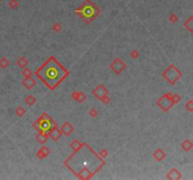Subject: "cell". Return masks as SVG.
<instances>
[{
    "label": "cell",
    "instance_id": "21",
    "mask_svg": "<svg viewBox=\"0 0 193 180\" xmlns=\"http://www.w3.org/2000/svg\"><path fill=\"white\" fill-rule=\"evenodd\" d=\"M9 65V61L7 58L3 57V58L0 59V68H2V69H6Z\"/></svg>",
    "mask_w": 193,
    "mask_h": 180
},
{
    "label": "cell",
    "instance_id": "9",
    "mask_svg": "<svg viewBox=\"0 0 193 180\" xmlns=\"http://www.w3.org/2000/svg\"><path fill=\"white\" fill-rule=\"evenodd\" d=\"M48 136H50L54 141L59 140V137L61 136V131L59 130V128H57V124H55L53 126V128L50 130L49 132H48Z\"/></svg>",
    "mask_w": 193,
    "mask_h": 180
},
{
    "label": "cell",
    "instance_id": "34",
    "mask_svg": "<svg viewBox=\"0 0 193 180\" xmlns=\"http://www.w3.org/2000/svg\"><path fill=\"white\" fill-rule=\"evenodd\" d=\"M1 1H2V0H0V2H1Z\"/></svg>",
    "mask_w": 193,
    "mask_h": 180
},
{
    "label": "cell",
    "instance_id": "22",
    "mask_svg": "<svg viewBox=\"0 0 193 180\" xmlns=\"http://www.w3.org/2000/svg\"><path fill=\"white\" fill-rule=\"evenodd\" d=\"M81 146V143L79 142L78 140H75V141H73L72 143H71V144H70V147L72 148L73 151H75V149H77L78 147Z\"/></svg>",
    "mask_w": 193,
    "mask_h": 180
},
{
    "label": "cell",
    "instance_id": "15",
    "mask_svg": "<svg viewBox=\"0 0 193 180\" xmlns=\"http://www.w3.org/2000/svg\"><path fill=\"white\" fill-rule=\"evenodd\" d=\"M48 137L49 136H48V134H46L45 132H40V134L36 137V139L40 144H43L46 143V141L48 140Z\"/></svg>",
    "mask_w": 193,
    "mask_h": 180
},
{
    "label": "cell",
    "instance_id": "5",
    "mask_svg": "<svg viewBox=\"0 0 193 180\" xmlns=\"http://www.w3.org/2000/svg\"><path fill=\"white\" fill-rule=\"evenodd\" d=\"M55 124L56 123L52 120L51 117L47 116V120H44L43 116L41 115V116L33 124V127L36 128V130L39 131V132H46V131L49 132L50 130L53 128Z\"/></svg>",
    "mask_w": 193,
    "mask_h": 180
},
{
    "label": "cell",
    "instance_id": "29",
    "mask_svg": "<svg viewBox=\"0 0 193 180\" xmlns=\"http://www.w3.org/2000/svg\"><path fill=\"white\" fill-rule=\"evenodd\" d=\"M100 101H103L106 104H108L109 102H110V98H109L108 95H105V96H103V97L100 99Z\"/></svg>",
    "mask_w": 193,
    "mask_h": 180
},
{
    "label": "cell",
    "instance_id": "8",
    "mask_svg": "<svg viewBox=\"0 0 193 180\" xmlns=\"http://www.w3.org/2000/svg\"><path fill=\"white\" fill-rule=\"evenodd\" d=\"M92 94L94 95L95 97L97 98L98 99H100L103 97V96L108 95V91L107 88H106L104 85H98V86H97V88L93 90Z\"/></svg>",
    "mask_w": 193,
    "mask_h": 180
},
{
    "label": "cell",
    "instance_id": "14",
    "mask_svg": "<svg viewBox=\"0 0 193 180\" xmlns=\"http://www.w3.org/2000/svg\"><path fill=\"white\" fill-rule=\"evenodd\" d=\"M35 83H36V82H35V80L33 78H31V77L25 78L24 81H23V85L27 88H28V89H30V88L33 87V86L35 85Z\"/></svg>",
    "mask_w": 193,
    "mask_h": 180
},
{
    "label": "cell",
    "instance_id": "30",
    "mask_svg": "<svg viewBox=\"0 0 193 180\" xmlns=\"http://www.w3.org/2000/svg\"><path fill=\"white\" fill-rule=\"evenodd\" d=\"M89 115H91V116L93 117V118L96 117L98 115V111L96 110V109H94V108L91 109V110L89 111Z\"/></svg>",
    "mask_w": 193,
    "mask_h": 180
},
{
    "label": "cell",
    "instance_id": "33",
    "mask_svg": "<svg viewBox=\"0 0 193 180\" xmlns=\"http://www.w3.org/2000/svg\"><path fill=\"white\" fill-rule=\"evenodd\" d=\"M72 98L75 99V101H77L78 99V97H79V92L78 91H75V92H73L72 93Z\"/></svg>",
    "mask_w": 193,
    "mask_h": 180
},
{
    "label": "cell",
    "instance_id": "26",
    "mask_svg": "<svg viewBox=\"0 0 193 180\" xmlns=\"http://www.w3.org/2000/svg\"><path fill=\"white\" fill-rule=\"evenodd\" d=\"M169 20L172 22V24H176V22H178V16L176 15V14H174V13H172V14L170 15Z\"/></svg>",
    "mask_w": 193,
    "mask_h": 180
},
{
    "label": "cell",
    "instance_id": "2",
    "mask_svg": "<svg viewBox=\"0 0 193 180\" xmlns=\"http://www.w3.org/2000/svg\"><path fill=\"white\" fill-rule=\"evenodd\" d=\"M68 74V70L60 65L54 57H50L36 71V75L50 89H55Z\"/></svg>",
    "mask_w": 193,
    "mask_h": 180
},
{
    "label": "cell",
    "instance_id": "24",
    "mask_svg": "<svg viewBox=\"0 0 193 180\" xmlns=\"http://www.w3.org/2000/svg\"><path fill=\"white\" fill-rule=\"evenodd\" d=\"M22 74H23V76H25V78H28V77H31L32 71H31L30 69H27V68H24L23 71H22Z\"/></svg>",
    "mask_w": 193,
    "mask_h": 180
},
{
    "label": "cell",
    "instance_id": "11",
    "mask_svg": "<svg viewBox=\"0 0 193 180\" xmlns=\"http://www.w3.org/2000/svg\"><path fill=\"white\" fill-rule=\"evenodd\" d=\"M153 157L154 158V159H156L157 161H161L162 159H165L166 153L161 148H157L156 150H154V152L153 154Z\"/></svg>",
    "mask_w": 193,
    "mask_h": 180
},
{
    "label": "cell",
    "instance_id": "16",
    "mask_svg": "<svg viewBox=\"0 0 193 180\" xmlns=\"http://www.w3.org/2000/svg\"><path fill=\"white\" fill-rule=\"evenodd\" d=\"M193 147V144L189 140H186L185 142H183L182 144V148L184 149L186 152H189Z\"/></svg>",
    "mask_w": 193,
    "mask_h": 180
},
{
    "label": "cell",
    "instance_id": "32",
    "mask_svg": "<svg viewBox=\"0 0 193 180\" xmlns=\"http://www.w3.org/2000/svg\"><path fill=\"white\" fill-rule=\"evenodd\" d=\"M108 153L107 150H106V149H102L101 152H100V157L102 158V159H105V158L108 156Z\"/></svg>",
    "mask_w": 193,
    "mask_h": 180
},
{
    "label": "cell",
    "instance_id": "1",
    "mask_svg": "<svg viewBox=\"0 0 193 180\" xmlns=\"http://www.w3.org/2000/svg\"><path fill=\"white\" fill-rule=\"evenodd\" d=\"M88 144H81L65 161L68 168L75 173L77 177L81 179H89L105 164L104 159L99 157L92 149L89 150Z\"/></svg>",
    "mask_w": 193,
    "mask_h": 180
},
{
    "label": "cell",
    "instance_id": "13",
    "mask_svg": "<svg viewBox=\"0 0 193 180\" xmlns=\"http://www.w3.org/2000/svg\"><path fill=\"white\" fill-rule=\"evenodd\" d=\"M49 152H50V150H49V148H48V147L43 146L40 150H39V152L37 153V157L39 158V159H43V158L47 157L48 154H49Z\"/></svg>",
    "mask_w": 193,
    "mask_h": 180
},
{
    "label": "cell",
    "instance_id": "28",
    "mask_svg": "<svg viewBox=\"0 0 193 180\" xmlns=\"http://www.w3.org/2000/svg\"><path fill=\"white\" fill-rule=\"evenodd\" d=\"M130 56L132 57V58H134V59L138 58V57L140 56V53H139V51H137V50H133V51H131V53H130Z\"/></svg>",
    "mask_w": 193,
    "mask_h": 180
},
{
    "label": "cell",
    "instance_id": "20",
    "mask_svg": "<svg viewBox=\"0 0 193 180\" xmlns=\"http://www.w3.org/2000/svg\"><path fill=\"white\" fill-rule=\"evenodd\" d=\"M36 102V99H35L33 96H28V97L25 98V103H27L28 106H33Z\"/></svg>",
    "mask_w": 193,
    "mask_h": 180
},
{
    "label": "cell",
    "instance_id": "25",
    "mask_svg": "<svg viewBox=\"0 0 193 180\" xmlns=\"http://www.w3.org/2000/svg\"><path fill=\"white\" fill-rule=\"evenodd\" d=\"M62 29V26L59 22H55V24L52 25V30L55 32H60Z\"/></svg>",
    "mask_w": 193,
    "mask_h": 180
},
{
    "label": "cell",
    "instance_id": "10",
    "mask_svg": "<svg viewBox=\"0 0 193 180\" xmlns=\"http://www.w3.org/2000/svg\"><path fill=\"white\" fill-rule=\"evenodd\" d=\"M60 131H61V134L66 135V136H69V135H71L73 133V127L69 123V122H66L65 124L62 125L61 128H60Z\"/></svg>",
    "mask_w": 193,
    "mask_h": 180
},
{
    "label": "cell",
    "instance_id": "3",
    "mask_svg": "<svg viewBox=\"0 0 193 180\" xmlns=\"http://www.w3.org/2000/svg\"><path fill=\"white\" fill-rule=\"evenodd\" d=\"M77 11H80L82 12V17L88 24H89L100 12L98 8L93 5L89 0H86V2L83 4L82 7L79 8Z\"/></svg>",
    "mask_w": 193,
    "mask_h": 180
},
{
    "label": "cell",
    "instance_id": "4",
    "mask_svg": "<svg viewBox=\"0 0 193 180\" xmlns=\"http://www.w3.org/2000/svg\"><path fill=\"white\" fill-rule=\"evenodd\" d=\"M162 75L170 85H174L180 79V77L182 76V73L174 65H170L168 69L162 73Z\"/></svg>",
    "mask_w": 193,
    "mask_h": 180
},
{
    "label": "cell",
    "instance_id": "6",
    "mask_svg": "<svg viewBox=\"0 0 193 180\" xmlns=\"http://www.w3.org/2000/svg\"><path fill=\"white\" fill-rule=\"evenodd\" d=\"M157 104H158V106L164 112L169 111L170 109L172 108V106L174 104V102L172 101V94H170V93L165 94L157 101Z\"/></svg>",
    "mask_w": 193,
    "mask_h": 180
},
{
    "label": "cell",
    "instance_id": "12",
    "mask_svg": "<svg viewBox=\"0 0 193 180\" xmlns=\"http://www.w3.org/2000/svg\"><path fill=\"white\" fill-rule=\"evenodd\" d=\"M182 177L181 173L178 171V170L176 169H172L170 170V173H168V175H167V178L168 179H174V180H177V179H180Z\"/></svg>",
    "mask_w": 193,
    "mask_h": 180
},
{
    "label": "cell",
    "instance_id": "18",
    "mask_svg": "<svg viewBox=\"0 0 193 180\" xmlns=\"http://www.w3.org/2000/svg\"><path fill=\"white\" fill-rule=\"evenodd\" d=\"M192 21H193V17L191 16L190 18L188 19V21L185 22V27L188 29L189 32H192V29H193V24H192Z\"/></svg>",
    "mask_w": 193,
    "mask_h": 180
},
{
    "label": "cell",
    "instance_id": "19",
    "mask_svg": "<svg viewBox=\"0 0 193 180\" xmlns=\"http://www.w3.org/2000/svg\"><path fill=\"white\" fill-rule=\"evenodd\" d=\"M19 6H20V3L18 2V0H9V7L11 9H16L19 8Z\"/></svg>",
    "mask_w": 193,
    "mask_h": 180
},
{
    "label": "cell",
    "instance_id": "27",
    "mask_svg": "<svg viewBox=\"0 0 193 180\" xmlns=\"http://www.w3.org/2000/svg\"><path fill=\"white\" fill-rule=\"evenodd\" d=\"M186 109L188 110V112H192L193 111V101L192 99H190V101H188V103L186 104Z\"/></svg>",
    "mask_w": 193,
    "mask_h": 180
},
{
    "label": "cell",
    "instance_id": "7",
    "mask_svg": "<svg viewBox=\"0 0 193 180\" xmlns=\"http://www.w3.org/2000/svg\"><path fill=\"white\" fill-rule=\"evenodd\" d=\"M110 68L115 73H117L118 74V73H121L122 71H123L125 68H126V66H125V64L123 62V60H122L121 58H115L113 62L111 63Z\"/></svg>",
    "mask_w": 193,
    "mask_h": 180
},
{
    "label": "cell",
    "instance_id": "31",
    "mask_svg": "<svg viewBox=\"0 0 193 180\" xmlns=\"http://www.w3.org/2000/svg\"><path fill=\"white\" fill-rule=\"evenodd\" d=\"M85 99H86V96H85V94L83 92H79V97H78V99H77V101H79V102H83L85 101Z\"/></svg>",
    "mask_w": 193,
    "mask_h": 180
},
{
    "label": "cell",
    "instance_id": "23",
    "mask_svg": "<svg viewBox=\"0 0 193 180\" xmlns=\"http://www.w3.org/2000/svg\"><path fill=\"white\" fill-rule=\"evenodd\" d=\"M15 114H16V115L17 116H20V117H22L23 115L25 114V109L22 107V106H19V107L16 109V111H15Z\"/></svg>",
    "mask_w": 193,
    "mask_h": 180
},
{
    "label": "cell",
    "instance_id": "17",
    "mask_svg": "<svg viewBox=\"0 0 193 180\" xmlns=\"http://www.w3.org/2000/svg\"><path fill=\"white\" fill-rule=\"evenodd\" d=\"M28 64V61L27 59H25V57H21V58H19L17 60V65L21 68V69H24V68H25L27 66Z\"/></svg>",
    "mask_w": 193,
    "mask_h": 180
}]
</instances>
